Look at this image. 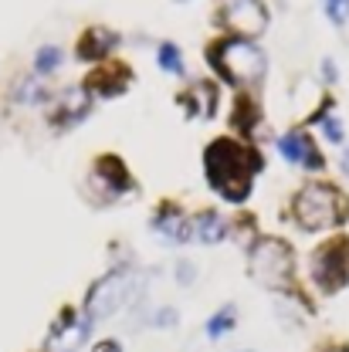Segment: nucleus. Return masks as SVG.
I'll use <instances>...</instances> for the list:
<instances>
[{
    "instance_id": "obj_1",
    "label": "nucleus",
    "mask_w": 349,
    "mask_h": 352,
    "mask_svg": "<svg viewBox=\"0 0 349 352\" xmlns=\"http://www.w3.org/2000/svg\"><path fill=\"white\" fill-rule=\"evenodd\" d=\"M264 166V160L244 142L237 139H214L204 153V170H207V183L218 190L224 200L241 204L251 193L255 173Z\"/></svg>"
},
{
    "instance_id": "obj_2",
    "label": "nucleus",
    "mask_w": 349,
    "mask_h": 352,
    "mask_svg": "<svg viewBox=\"0 0 349 352\" xmlns=\"http://www.w3.org/2000/svg\"><path fill=\"white\" fill-rule=\"evenodd\" d=\"M207 61L220 72V78H227L234 88H248V91H255V88L262 85L264 68H268L262 47L244 41V38L241 41L231 38V41L211 44L207 47Z\"/></svg>"
},
{
    "instance_id": "obj_3",
    "label": "nucleus",
    "mask_w": 349,
    "mask_h": 352,
    "mask_svg": "<svg viewBox=\"0 0 349 352\" xmlns=\"http://www.w3.org/2000/svg\"><path fill=\"white\" fill-rule=\"evenodd\" d=\"M292 214H295L302 230H329V227H339L346 220L349 207L336 186H329V183H308V186H302L295 193Z\"/></svg>"
},
{
    "instance_id": "obj_4",
    "label": "nucleus",
    "mask_w": 349,
    "mask_h": 352,
    "mask_svg": "<svg viewBox=\"0 0 349 352\" xmlns=\"http://www.w3.org/2000/svg\"><path fill=\"white\" fill-rule=\"evenodd\" d=\"M248 271L258 285L285 292L295 285V254L282 237H262L248 254Z\"/></svg>"
},
{
    "instance_id": "obj_5",
    "label": "nucleus",
    "mask_w": 349,
    "mask_h": 352,
    "mask_svg": "<svg viewBox=\"0 0 349 352\" xmlns=\"http://www.w3.org/2000/svg\"><path fill=\"white\" fill-rule=\"evenodd\" d=\"M136 281H139V278H136V271H129V267H116V271H109L105 278H98V281L92 285L88 298H85V322L88 325H95V322L116 315L126 302H132L136 292H139Z\"/></svg>"
},
{
    "instance_id": "obj_6",
    "label": "nucleus",
    "mask_w": 349,
    "mask_h": 352,
    "mask_svg": "<svg viewBox=\"0 0 349 352\" xmlns=\"http://www.w3.org/2000/svg\"><path fill=\"white\" fill-rule=\"evenodd\" d=\"M312 278L315 285L332 295L349 281V241L346 237H332L326 241L315 254H312Z\"/></svg>"
},
{
    "instance_id": "obj_7",
    "label": "nucleus",
    "mask_w": 349,
    "mask_h": 352,
    "mask_svg": "<svg viewBox=\"0 0 349 352\" xmlns=\"http://www.w3.org/2000/svg\"><path fill=\"white\" fill-rule=\"evenodd\" d=\"M218 24L234 28L244 41L258 38L268 24V10L262 0H218Z\"/></svg>"
},
{
    "instance_id": "obj_8",
    "label": "nucleus",
    "mask_w": 349,
    "mask_h": 352,
    "mask_svg": "<svg viewBox=\"0 0 349 352\" xmlns=\"http://www.w3.org/2000/svg\"><path fill=\"white\" fill-rule=\"evenodd\" d=\"M88 325L85 315H78L75 308H65L61 315H58V322L51 325V332H47V352H75L82 342L88 339Z\"/></svg>"
},
{
    "instance_id": "obj_9",
    "label": "nucleus",
    "mask_w": 349,
    "mask_h": 352,
    "mask_svg": "<svg viewBox=\"0 0 349 352\" xmlns=\"http://www.w3.org/2000/svg\"><path fill=\"white\" fill-rule=\"evenodd\" d=\"M92 186H98L102 200H116V197H123L132 186L129 170L123 166L119 156H102V160H95V166H92Z\"/></svg>"
},
{
    "instance_id": "obj_10",
    "label": "nucleus",
    "mask_w": 349,
    "mask_h": 352,
    "mask_svg": "<svg viewBox=\"0 0 349 352\" xmlns=\"http://www.w3.org/2000/svg\"><path fill=\"white\" fill-rule=\"evenodd\" d=\"M278 149H282V156H285L288 163H299V166H306V170H322V156H319V149L312 146V139H308L302 129L285 132V135L278 139Z\"/></svg>"
},
{
    "instance_id": "obj_11",
    "label": "nucleus",
    "mask_w": 349,
    "mask_h": 352,
    "mask_svg": "<svg viewBox=\"0 0 349 352\" xmlns=\"http://www.w3.org/2000/svg\"><path fill=\"white\" fill-rule=\"evenodd\" d=\"M129 68L126 65H105V68H98V72H92L88 75L85 88L88 91H98L102 98H116V95H123V88L129 85Z\"/></svg>"
},
{
    "instance_id": "obj_12",
    "label": "nucleus",
    "mask_w": 349,
    "mask_h": 352,
    "mask_svg": "<svg viewBox=\"0 0 349 352\" xmlns=\"http://www.w3.org/2000/svg\"><path fill=\"white\" fill-rule=\"evenodd\" d=\"M153 230H156V234H163V237H167V241H173V244H183V241H190V237H193L190 220L183 217V210L173 207V204H167L160 214H153Z\"/></svg>"
},
{
    "instance_id": "obj_13",
    "label": "nucleus",
    "mask_w": 349,
    "mask_h": 352,
    "mask_svg": "<svg viewBox=\"0 0 349 352\" xmlns=\"http://www.w3.org/2000/svg\"><path fill=\"white\" fill-rule=\"evenodd\" d=\"M180 105L190 116H214V109H218V88L211 85V82H197L187 95H180Z\"/></svg>"
},
{
    "instance_id": "obj_14",
    "label": "nucleus",
    "mask_w": 349,
    "mask_h": 352,
    "mask_svg": "<svg viewBox=\"0 0 349 352\" xmlns=\"http://www.w3.org/2000/svg\"><path fill=\"white\" fill-rule=\"evenodd\" d=\"M116 44H119V38H116L112 31H105V28H92V31H85V38H82V44H78V58H85V61H102Z\"/></svg>"
},
{
    "instance_id": "obj_15",
    "label": "nucleus",
    "mask_w": 349,
    "mask_h": 352,
    "mask_svg": "<svg viewBox=\"0 0 349 352\" xmlns=\"http://www.w3.org/2000/svg\"><path fill=\"white\" fill-rule=\"evenodd\" d=\"M88 116V95L85 88H72L61 95V109L54 112V122L58 126H78V119Z\"/></svg>"
},
{
    "instance_id": "obj_16",
    "label": "nucleus",
    "mask_w": 349,
    "mask_h": 352,
    "mask_svg": "<svg viewBox=\"0 0 349 352\" xmlns=\"http://www.w3.org/2000/svg\"><path fill=\"white\" fill-rule=\"evenodd\" d=\"M193 227V237L200 241V244H220L224 237H227V220L214 214V210H204V214H197V220L190 223Z\"/></svg>"
},
{
    "instance_id": "obj_17",
    "label": "nucleus",
    "mask_w": 349,
    "mask_h": 352,
    "mask_svg": "<svg viewBox=\"0 0 349 352\" xmlns=\"http://www.w3.org/2000/svg\"><path fill=\"white\" fill-rule=\"evenodd\" d=\"M255 126H258V102L248 98V95H241L234 102V129L248 135V132H255Z\"/></svg>"
},
{
    "instance_id": "obj_18",
    "label": "nucleus",
    "mask_w": 349,
    "mask_h": 352,
    "mask_svg": "<svg viewBox=\"0 0 349 352\" xmlns=\"http://www.w3.org/2000/svg\"><path fill=\"white\" fill-rule=\"evenodd\" d=\"M234 322H237V311H234V305H224L218 315H214V318L207 322V336H211V339H220V336H227V332L234 329Z\"/></svg>"
},
{
    "instance_id": "obj_19",
    "label": "nucleus",
    "mask_w": 349,
    "mask_h": 352,
    "mask_svg": "<svg viewBox=\"0 0 349 352\" xmlns=\"http://www.w3.org/2000/svg\"><path fill=\"white\" fill-rule=\"evenodd\" d=\"M58 65H61V47L44 44L41 51H38V58H34V72H38V75H47V72H54Z\"/></svg>"
},
{
    "instance_id": "obj_20",
    "label": "nucleus",
    "mask_w": 349,
    "mask_h": 352,
    "mask_svg": "<svg viewBox=\"0 0 349 352\" xmlns=\"http://www.w3.org/2000/svg\"><path fill=\"white\" fill-rule=\"evenodd\" d=\"M156 58H160V65H163L167 72H173V75H180V72H183V61H180V51H176V44L163 41V44H160V51H156Z\"/></svg>"
},
{
    "instance_id": "obj_21",
    "label": "nucleus",
    "mask_w": 349,
    "mask_h": 352,
    "mask_svg": "<svg viewBox=\"0 0 349 352\" xmlns=\"http://www.w3.org/2000/svg\"><path fill=\"white\" fill-rule=\"evenodd\" d=\"M326 14L332 24H343L349 17V0H326Z\"/></svg>"
},
{
    "instance_id": "obj_22",
    "label": "nucleus",
    "mask_w": 349,
    "mask_h": 352,
    "mask_svg": "<svg viewBox=\"0 0 349 352\" xmlns=\"http://www.w3.org/2000/svg\"><path fill=\"white\" fill-rule=\"evenodd\" d=\"M44 98V88L34 85V82H21L17 88V102H41Z\"/></svg>"
},
{
    "instance_id": "obj_23",
    "label": "nucleus",
    "mask_w": 349,
    "mask_h": 352,
    "mask_svg": "<svg viewBox=\"0 0 349 352\" xmlns=\"http://www.w3.org/2000/svg\"><path fill=\"white\" fill-rule=\"evenodd\" d=\"M149 322H153V325H160V329H170V325H176V311L173 308H160Z\"/></svg>"
},
{
    "instance_id": "obj_24",
    "label": "nucleus",
    "mask_w": 349,
    "mask_h": 352,
    "mask_svg": "<svg viewBox=\"0 0 349 352\" xmlns=\"http://www.w3.org/2000/svg\"><path fill=\"white\" fill-rule=\"evenodd\" d=\"M193 278H197L193 264H190V261H180V264H176V281H180V285H193Z\"/></svg>"
},
{
    "instance_id": "obj_25",
    "label": "nucleus",
    "mask_w": 349,
    "mask_h": 352,
    "mask_svg": "<svg viewBox=\"0 0 349 352\" xmlns=\"http://www.w3.org/2000/svg\"><path fill=\"white\" fill-rule=\"evenodd\" d=\"M322 129H326V135H329L332 142H339V139H343V129H339V122H336L332 116H326V119H322Z\"/></svg>"
},
{
    "instance_id": "obj_26",
    "label": "nucleus",
    "mask_w": 349,
    "mask_h": 352,
    "mask_svg": "<svg viewBox=\"0 0 349 352\" xmlns=\"http://www.w3.org/2000/svg\"><path fill=\"white\" fill-rule=\"evenodd\" d=\"M95 352H123V346H119L116 339H105V342H98V346H95Z\"/></svg>"
}]
</instances>
